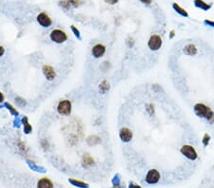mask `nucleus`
<instances>
[{"label": "nucleus", "mask_w": 214, "mask_h": 188, "mask_svg": "<svg viewBox=\"0 0 214 188\" xmlns=\"http://www.w3.org/2000/svg\"><path fill=\"white\" fill-rule=\"evenodd\" d=\"M112 183H113V185H119V184H120V176H119V174H116L113 177Z\"/></svg>", "instance_id": "27"}, {"label": "nucleus", "mask_w": 214, "mask_h": 188, "mask_svg": "<svg viewBox=\"0 0 214 188\" xmlns=\"http://www.w3.org/2000/svg\"><path fill=\"white\" fill-rule=\"evenodd\" d=\"M204 23L207 26H209V27H212V28H214V21H212V20H209V19H205V20H204Z\"/></svg>", "instance_id": "30"}, {"label": "nucleus", "mask_w": 214, "mask_h": 188, "mask_svg": "<svg viewBox=\"0 0 214 188\" xmlns=\"http://www.w3.org/2000/svg\"><path fill=\"white\" fill-rule=\"evenodd\" d=\"M106 53V47L103 44H95L91 49V54L94 58H101Z\"/></svg>", "instance_id": "9"}, {"label": "nucleus", "mask_w": 214, "mask_h": 188, "mask_svg": "<svg viewBox=\"0 0 214 188\" xmlns=\"http://www.w3.org/2000/svg\"><path fill=\"white\" fill-rule=\"evenodd\" d=\"M161 175L159 173V171L156 169H150L148 170V174L146 176V182L148 184H155L160 181Z\"/></svg>", "instance_id": "6"}, {"label": "nucleus", "mask_w": 214, "mask_h": 188, "mask_svg": "<svg viewBox=\"0 0 214 188\" xmlns=\"http://www.w3.org/2000/svg\"><path fill=\"white\" fill-rule=\"evenodd\" d=\"M112 188H124V187L120 186V184H119V185H113V187H112Z\"/></svg>", "instance_id": "37"}, {"label": "nucleus", "mask_w": 214, "mask_h": 188, "mask_svg": "<svg viewBox=\"0 0 214 188\" xmlns=\"http://www.w3.org/2000/svg\"><path fill=\"white\" fill-rule=\"evenodd\" d=\"M146 109H147V112L148 113L149 116H153L155 113V106L153 104H148L146 106Z\"/></svg>", "instance_id": "24"}, {"label": "nucleus", "mask_w": 214, "mask_h": 188, "mask_svg": "<svg viewBox=\"0 0 214 188\" xmlns=\"http://www.w3.org/2000/svg\"><path fill=\"white\" fill-rule=\"evenodd\" d=\"M15 102H16V104H17L19 106H21V107L26 106V105H27L26 100H25V99H23V98H22V97H20V96L15 97Z\"/></svg>", "instance_id": "25"}, {"label": "nucleus", "mask_w": 214, "mask_h": 188, "mask_svg": "<svg viewBox=\"0 0 214 188\" xmlns=\"http://www.w3.org/2000/svg\"><path fill=\"white\" fill-rule=\"evenodd\" d=\"M21 124L23 125V130L25 134H30V133H31V131H33V127H31V124L29 123V119L27 116H24L21 119Z\"/></svg>", "instance_id": "13"}, {"label": "nucleus", "mask_w": 214, "mask_h": 188, "mask_svg": "<svg viewBox=\"0 0 214 188\" xmlns=\"http://www.w3.org/2000/svg\"><path fill=\"white\" fill-rule=\"evenodd\" d=\"M71 102L70 100H62L57 105V112L62 116H69L71 113Z\"/></svg>", "instance_id": "5"}, {"label": "nucleus", "mask_w": 214, "mask_h": 188, "mask_svg": "<svg viewBox=\"0 0 214 188\" xmlns=\"http://www.w3.org/2000/svg\"><path fill=\"white\" fill-rule=\"evenodd\" d=\"M180 152L182 155H184L187 159L190 161H195L198 159V153L195 149V147L191 144H184L180 148Z\"/></svg>", "instance_id": "2"}, {"label": "nucleus", "mask_w": 214, "mask_h": 188, "mask_svg": "<svg viewBox=\"0 0 214 188\" xmlns=\"http://www.w3.org/2000/svg\"><path fill=\"white\" fill-rule=\"evenodd\" d=\"M129 188H142L139 184L135 183H133V182H130L129 183Z\"/></svg>", "instance_id": "31"}, {"label": "nucleus", "mask_w": 214, "mask_h": 188, "mask_svg": "<svg viewBox=\"0 0 214 188\" xmlns=\"http://www.w3.org/2000/svg\"><path fill=\"white\" fill-rule=\"evenodd\" d=\"M183 53L187 56H195L198 53V49L194 44L189 43L183 48Z\"/></svg>", "instance_id": "12"}, {"label": "nucleus", "mask_w": 214, "mask_h": 188, "mask_svg": "<svg viewBox=\"0 0 214 188\" xmlns=\"http://www.w3.org/2000/svg\"><path fill=\"white\" fill-rule=\"evenodd\" d=\"M42 71L44 76L46 77V79L49 81H52L56 77V72H55L54 68L50 65H45L42 68Z\"/></svg>", "instance_id": "11"}, {"label": "nucleus", "mask_w": 214, "mask_h": 188, "mask_svg": "<svg viewBox=\"0 0 214 188\" xmlns=\"http://www.w3.org/2000/svg\"><path fill=\"white\" fill-rule=\"evenodd\" d=\"M82 164H83V166L86 167V168L91 167L94 164V159L89 154H84L83 159H82Z\"/></svg>", "instance_id": "15"}, {"label": "nucleus", "mask_w": 214, "mask_h": 188, "mask_svg": "<svg viewBox=\"0 0 214 188\" xmlns=\"http://www.w3.org/2000/svg\"><path fill=\"white\" fill-rule=\"evenodd\" d=\"M162 46H163V39L160 35L152 34L149 37L148 41V47L150 50L157 51L162 48Z\"/></svg>", "instance_id": "4"}, {"label": "nucleus", "mask_w": 214, "mask_h": 188, "mask_svg": "<svg viewBox=\"0 0 214 188\" xmlns=\"http://www.w3.org/2000/svg\"><path fill=\"white\" fill-rule=\"evenodd\" d=\"M175 35H176V31L174 30H171L170 33H169V39H173L174 37H175Z\"/></svg>", "instance_id": "33"}, {"label": "nucleus", "mask_w": 214, "mask_h": 188, "mask_svg": "<svg viewBox=\"0 0 214 188\" xmlns=\"http://www.w3.org/2000/svg\"><path fill=\"white\" fill-rule=\"evenodd\" d=\"M50 38L51 40L56 44H62L67 41L68 35L64 30H59V29H55L52 30L50 33Z\"/></svg>", "instance_id": "3"}, {"label": "nucleus", "mask_w": 214, "mask_h": 188, "mask_svg": "<svg viewBox=\"0 0 214 188\" xmlns=\"http://www.w3.org/2000/svg\"><path fill=\"white\" fill-rule=\"evenodd\" d=\"M36 20L38 22V24L42 26L43 28H49L52 24V18L48 15L46 12H40L36 17Z\"/></svg>", "instance_id": "7"}, {"label": "nucleus", "mask_w": 214, "mask_h": 188, "mask_svg": "<svg viewBox=\"0 0 214 188\" xmlns=\"http://www.w3.org/2000/svg\"><path fill=\"white\" fill-rule=\"evenodd\" d=\"M5 106L8 108V110H9L13 116H18L19 115V112L17 111V109H15V107H13L11 104H9V103H5Z\"/></svg>", "instance_id": "23"}, {"label": "nucleus", "mask_w": 214, "mask_h": 188, "mask_svg": "<svg viewBox=\"0 0 214 188\" xmlns=\"http://www.w3.org/2000/svg\"><path fill=\"white\" fill-rule=\"evenodd\" d=\"M27 163H28V165L30 166V168H31L34 171H37V172H45V169L41 166H38L37 164L34 162H31V161H27Z\"/></svg>", "instance_id": "21"}, {"label": "nucleus", "mask_w": 214, "mask_h": 188, "mask_svg": "<svg viewBox=\"0 0 214 188\" xmlns=\"http://www.w3.org/2000/svg\"><path fill=\"white\" fill-rule=\"evenodd\" d=\"M172 8H173V10L175 11L178 14L182 15V16H184V17H188V13H187V12L184 9V8H182L179 4H177V3H173V4H172Z\"/></svg>", "instance_id": "18"}, {"label": "nucleus", "mask_w": 214, "mask_h": 188, "mask_svg": "<svg viewBox=\"0 0 214 188\" xmlns=\"http://www.w3.org/2000/svg\"><path fill=\"white\" fill-rule=\"evenodd\" d=\"M0 107H1V105H0Z\"/></svg>", "instance_id": "38"}, {"label": "nucleus", "mask_w": 214, "mask_h": 188, "mask_svg": "<svg viewBox=\"0 0 214 188\" xmlns=\"http://www.w3.org/2000/svg\"><path fill=\"white\" fill-rule=\"evenodd\" d=\"M193 111L200 119L208 121L210 124H214V111L209 106L204 103H197L193 106Z\"/></svg>", "instance_id": "1"}, {"label": "nucleus", "mask_w": 214, "mask_h": 188, "mask_svg": "<svg viewBox=\"0 0 214 188\" xmlns=\"http://www.w3.org/2000/svg\"><path fill=\"white\" fill-rule=\"evenodd\" d=\"M37 188H53V183L48 178H42L37 183Z\"/></svg>", "instance_id": "14"}, {"label": "nucleus", "mask_w": 214, "mask_h": 188, "mask_svg": "<svg viewBox=\"0 0 214 188\" xmlns=\"http://www.w3.org/2000/svg\"><path fill=\"white\" fill-rule=\"evenodd\" d=\"M194 5L195 7L199 8V9L204 10V11H209L212 6L211 3H207V2H205L204 0H194Z\"/></svg>", "instance_id": "16"}, {"label": "nucleus", "mask_w": 214, "mask_h": 188, "mask_svg": "<svg viewBox=\"0 0 214 188\" xmlns=\"http://www.w3.org/2000/svg\"><path fill=\"white\" fill-rule=\"evenodd\" d=\"M211 141V136L209 134V133H205L203 135V138H202V144L204 147H208L209 143Z\"/></svg>", "instance_id": "22"}, {"label": "nucleus", "mask_w": 214, "mask_h": 188, "mask_svg": "<svg viewBox=\"0 0 214 188\" xmlns=\"http://www.w3.org/2000/svg\"><path fill=\"white\" fill-rule=\"evenodd\" d=\"M100 143H101V138L97 135H91L87 138V144L91 146L99 144Z\"/></svg>", "instance_id": "17"}, {"label": "nucleus", "mask_w": 214, "mask_h": 188, "mask_svg": "<svg viewBox=\"0 0 214 188\" xmlns=\"http://www.w3.org/2000/svg\"><path fill=\"white\" fill-rule=\"evenodd\" d=\"M83 3L81 0H62L59 1V6L64 8L65 10H69L70 8H76Z\"/></svg>", "instance_id": "10"}, {"label": "nucleus", "mask_w": 214, "mask_h": 188, "mask_svg": "<svg viewBox=\"0 0 214 188\" xmlns=\"http://www.w3.org/2000/svg\"><path fill=\"white\" fill-rule=\"evenodd\" d=\"M5 53V49L3 48L2 46H0V57L3 56V54Z\"/></svg>", "instance_id": "35"}, {"label": "nucleus", "mask_w": 214, "mask_h": 188, "mask_svg": "<svg viewBox=\"0 0 214 188\" xmlns=\"http://www.w3.org/2000/svg\"><path fill=\"white\" fill-rule=\"evenodd\" d=\"M110 89V85L109 82L108 80H103L100 84H99V91L102 94H105L106 92H108Z\"/></svg>", "instance_id": "19"}, {"label": "nucleus", "mask_w": 214, "mask_h": 188, "mask_svg": "<svg viewBox=\"0 0 214 188\" xmlns=\"http://www.w3.org/2000/svg\"><path fill=\"white\" fill-rule=\"evenodd\" d=\"M69 182L73 185H74L76 187H79V188H89V184L88 183H86L84 182H81V181H78V179H70Z\"/></svg>", "instance_id": "20"}, {"label": "nucleus", "mask_w": 214, "mask_h": 188, "mask_svg": "<svg viewBox=\"0 0 214 188\" xmlns=\"http://www.w3.org/2000/svg\"><path fill=\"white\" fill-rule=\"evenodd\" d=\"M140 1H141L142 3H144V4L149 5V4H152V0H140Z\"/></svg>", "instance_id": "34"}, {"label": "nucleus", "mask_w": 214, "mask_h": 188, "mask_svg": "<svg viewBox=\"0 0 214 188\" xmlns=\"http://www.w3.org/2000/svg\"><path fill=\"white\" fill-rule=\"evenodd\" d=\"M126 43H127V45H128V47H130V48H133L134 44H135V41H134L131 37H129L128 39H127Z\"/></svg>", "instance_id": "28"}, {"label": "nucleus", "mask_w": 214, "mask_h": 188, "mask_svg": "<svg viewBox=\"0 0 214 188\" xmlns=\"http://www.w3.org/2000/svg\"><path fill=\"white\" fill-rule=\"evenodd\" d=\"M4 100H5V97H4V94L0 91V104L2 103V102H4Z\"/></svg>", "instance_id": "36"}, {"label": "nucleus", "mask_w": 214, "mask_h": 188, "mask_svg": "<svg viewBox=\"0 0 214 188\" xmlns=\"http://www.w3.org/2000/svg\"><path fill=\"white\" fill-rule=\"evenodd\" d=\"M70 29H71V30H73V33L75 35V37H77L79 40H81V34H80V31H79V30L74 26H70Z\"/></svg>", "instance_id": "26"}, {"label": "nucleus", "mask_w": 214, "mask_h": 188, "mask_svg": "<svg viewBox=\"0 0 214 188\" xmlns=\"http://www.w3.org/2000/svg\"><path fill=\"white\" fill-rule=\"evenodd\" d=\"M119 138L123 143H130L133 138V132L128 127H122L119 130Z\"/></svg>", "instance_id": "8"}, {"label": "nucleus", "mask_w": 214, "mask_h": 188, "mask_svg": "<svg viewBox=\"0 0 214 188\" xmlns=\"http://www.w3.org/2000/svg\"><path fill=\"white\" fill-rule=\"evenodd\" d=\"M18 147H19V149L23 152H25L27 150V146L25 145V144H24L23 142H19L18 143Z\"/></svg>", "instance_id": "29"}, {"label": "nucleus", "mask_w": 214, "mask_h": 188, "mask_svg": "<svg viewBox=\"0 0 214 188\" xmlns=\"http://www.w3.org/2000/svg\"><path fill=\"white\" fill-rule=\"evenodd\" d=\"M104 1L106 3L109 4V5H114V4H116L119 1V0H104Z\"/></svg>", "instance_id": "32"}]
</instances>
